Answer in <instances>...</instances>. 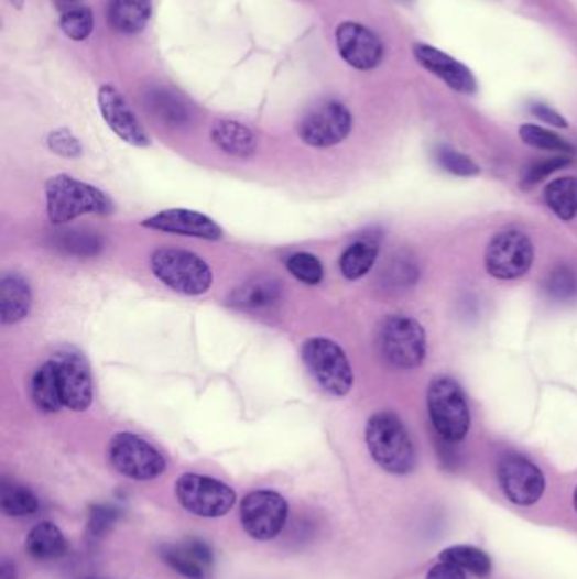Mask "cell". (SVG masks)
I'll return each instance as SVG.
<instances>
[{
    "mask_svg": "<svg viewBox=\"0 0 577 579\" xmlns=\"http://www.w3.org/2000/svg\"><path fill=\"white\" fill-rule=\"evenodd\" d=\"M366 444L374 461L391 474H406L415 466V448L403 422L391 412L369 418Z\"/></svg>",
    "mask_w": 577,
    "mask_h": 579,
    "instance_id": "1",
    "label": "cell"
},
{
    "mask_svg": "<svg viewBox=\"0 0 577 579\" xmlns=\"http://www.w3.org/2000/svg\"><path fill=\"white\" fill-rule=\"evenodd\" d=\"M46 206L53 225H65L85 214L112 212V203L102 190L68 175L53 176L46 184Z\"/></svg>",
    "mask_w": 577,
    "mask_h": 579,
    "instance_id": "2",
    "label": "cell"
},
{
    "mask_svg": "<svg viewBox=\"0 0 577 579\" xmlns=\"http://www.w3.org/2000/svg\"><path fill=\"white\" fill-rule=\"evenodd\" d=\"M428 414L434 429L447 443H459L468 436L471 412L465 392L450 378H435L428 386Z\"/></svg>",
    "mask_w": 577,
    "mask_h": 579,
    "instance_id": "3",
    "label": "cell"
},
{
    "mask_svg": "<svg viewBox=\"0 0 577 579\" xmlns=\"http://www.w3.org/2000/svg\"><path fill=\"white\" fill-rule=\"evenodd\" d=\"M151 270L160 282L183 295H202L213 285V270L190 251L163 248L151 258Z\"/></svg>",
    "mask_w": 577,
    "mask_h": 579,
    "instance_id": "4",
    "label": "cell"
},
{
    "mask_svg": "<svg viewBox=\"0 0 577 579\" xmlns=\"http://www.w3.org/2000/svg\"><path fill=\"white\" fill-rule=\"evenodd\" d=\"M378 348L391 367L399 370L418 368L427 352L424 327L410 317H388L378 330Z\"/></svg>",
    "mask_w": 577,
    "mask_h": 579,
    "instance_id": "5",
    "label": "cell"
},
{
    "mask_svg": "<svg viewBox=\"0 0 577 579\" xmlns=\"http://www.w3.org/2000/svg\"><path fill=\"white\" fill-rule=\"evenodd\" d=\"M305 367L315 382L329 395L344 396L355 385V373L348 356L337 342L326 338L308 339L302 348Z\"/></svg>",
    "mask_w": 577,
    "mask_h": 579,
    "instance_id": "6",
    "label": "cell"
},
{
    "mask_svg": "<svg viewBox=\"0 0 577 579\" xmlns=\"http://www.w3.org/2000/svg\"><path fill=\"white\" fill-rule=\"evenodd\" d=\"M110 465L131 480L150 481L165 473L166 461L154 446L131 433L113 436L109 444Z\"/></svg>",
    "mask_w": 577,
    "mask_h": 579,
    "instance_id": "7",
    "label": "cell"
},
{
    "mask_svg": "<svg viewBox=\"0 0 577 579\" xmlns=\"http://www.w3.org/2000/svg\"><path fill=\"white\" fill-rule=\"evenodd\" d=\"M176 496L183 509L197 517H222L236 503L232 488L202 474H183L176 483Z\"/></svg>",
    "mask_w": 577,
    "mask_h": 579,
    "instance_id": "8",
    "label": "cell"
},
{
    "mask_svg": "<svg viewBox=\"0 0 577 579\" xmlns=\"http://www.w3.org/2000/svg\"><path fill=\"white\" fill-rule=\"evenodd\" d=\"M534 244L520 231H504L494 236L487 248L485 264L497 280H516L534 263Z\"/></svg>",
    "mask_w": 577,
    "mask_h": 579,
    "instance_id": "9",
    "label": "cell"
},
{
    "mask_svg": "<svg viewBox=\"0 0 577 579\" xmlns=\"http://www.w3.org/2000/svg\"><path fill=\"white\" fill-rule=\"evenodd\" d=\"M288 518V503L280 493L252 492L242 500L241 522L252 539L271 540L279 536Z\"/></svg>",
    "mask_w": 577,
    "mask_h": 579,
    "instance_id": "10",
    "label": "cell"
},
{
    "mask_svg": "<svg viewBox=\"0 0 577 579\" xmlns=\"http://www.w3.org/2000/svg\"><path fill=\"white\" fill-rule=\"evenodd\" d=\"M352 116L348 107L336 100L320 103L300 122L298 134L308 146L329 148L349 136Z\"/></svg>",
    "mask_w": 577,
    "mask_h": 579,
    "instance_id": "11",
    "label": "cell"
},
{
    "mask_svg": "<svg viewBox=\"0 0 577 579\" xmlns=\"http://www.w3.org/2000/svg\"><path fill=\"white\" fill-rule=\"evenodd\" d=\"M498 480L504 496L515 505H534L544 495V473L523 456H504L498 465Z\"/></svg>",
    "mask_w": 577,
    "mask_h": 579,
    "instance_id": "12",
    "label": "cell"
},
{
    "mask_svg": "<svg viewBox=\"0 0 577 579\" xmlns=\"http://www.w3.org/2000/svg\"><path fill=\"white\" fill-rule=\"evenodd\" d=\"M63 405L75 412L87 411L94 400L90 367L77 351H63L55 358Z\"/></svg>",
    "mask_w": 577,
    "mask_h": 579,
    "instance_id": "13",
    "label": "cell"
},
{
    "mask_svg": "<svg viewBox=\"0 0 577 579\" xmlns=\"http://www.w3.org/2000/svg\"><path fill=\"white\" fill-rule=\"evenodd\" d=\"M337 50L356 70H373L383 59L380 37L359 22H342L336 31Z\"/></svg>",
    "mask_w": 577,
    "mask_h": 579,
    "instance_id": "14",
    "label": "cell"
},
{
    "mask_svg": "<svg viewBox=\"0 0 577 579\" xmlns=\"http://www.w3.org/2000/svg\"><path fill=\"white\" fill-rule=\"evenodd\" d=\"M99 107L104 121L109 124L122 141L135 148L150 146V138L141 122L135 118L124 97L109 85L99 90Z\"/></svg>",
    "mask_w": 577,
    "mask_h": 579,
    "instance_id": "15",
    "label": "cell"
},
{
    "mask_svg": "<svg viewBox=\"0 0 577 579\" xmlns=\"http://www.w3.org/2000/svg\"><path fill=\"white\" fill-rule=\"evenodd\" d=\"M144 228L185 238L217 241L222 238V229L209 216L188 209H168L144 220Z\"/></svg>",
    "mask_w": 577,
    "mask_h": 579,
    "instance_id": "16",
    "label": "cell"
},
{
    "mask_svg": "<svg viewBox=\"0 0 577 579\" xmlns=\"http://www.w3.org/2000/svg\"><path fill=\"white\" fill-rule=\"evenodd\" d=\"M413 55L424 66L425 70L432 72L435 77L440 78L456 92L471 96L478 90L475 75L468 66L465 63L457 62L447 53L434 48L431 44L417 43L413 46Z\"/></svg>",
    "mask_w": 577,
    "mask_h": 579,
    "instance_id": "17",
    "label": "cell"
},
{
    "mask_svg": "<svg viewBox=\"0 0 577 579\" xmlns=\"http://www.w3.org/2000/svg\"><path fill=\"white\" fill-rule=\"evenodd\" d=\"M161 558L173 571L179 572L188 579H207L213 575L214 556L207 544L198 539L183 540V543L166 546Z\"/></svg>",
    "mask_w": 577,
    "mask_h": 579,
    "instance_id": "18",
    "label": "cell"
},
{
    "mask_svg": "<svg viewBox=\"0 0 577 579\" xmlns=\"http://www.w3.org/2000/svg\"><path fill=\"white\" fill-rule=\"evenodd\" d=\"M33 292L24 276L4 275L0 283V319L4 326L21 323L30 316Z\"/></svg>",
    "mask_w": 577,
    "mask_h": 579,
    "instance_id": "19",
    "label": "cell"
},
{
    "mask_svg": "<svg viewBox=\"0 0 577 579\" xmlns=\"http://www.w3.org/2000/svg\"><path fill=\"white\" fill-rule=\"evenodd\" d=\"M282 285L274 278H252L236 288L229 297V305L241 310H261L282 301Z\"/></svg>",
    "mask_w": 577,
    "mask_h": 579,
    "instance_id": "20",
    "label": "cell"
},
{
    "mask_svg": "<svg viewBox=\"0 0 577 579\" xmlns=\"http://www.w3.org/2000/svg\"><path fill=\"white\" fill-rule=\"evenodd\" d=\"M31 398L34 405L46 414H56L59 408L65 407L55 360L44 363L34 373L33 382H31Z\"/></svg>",
    "mask_w": 577,
    "mask_h": 579,
    "instance_id": "21",
    "label": "cell"
},
{
    "mask_svg": "<svg viewBox=\"0 0 577 579\" xmlns=\"http://www.w3.org/2000/svg\"><path fill=\"white\" fill-rule=\"evenodd\" d=\"M213 141L230 156L248 159L257 151V138L246 125L236 121H217L213 125Z\"/></svg>",
    "mask_w": 577,
    "mask_h": 579,
    "instance_id": "22",
    "label": "cell"
},
{
    "mask_svg": "<svg viewBox=\"0 0 577 579\" xmlns=\"http://www.w3.org/2000/svg\"><path fill=\"white\" fill-rule=\"evenodd\" d=\"M151 18V0H110L109 21L113 30L135 34Z\"/></svg>",
    "mask_w": 577,
    "mask_h": 579,
    "instance_id": "23",
    "label": "cell"
},
{
    "mask_svg": "<svg viewBox=\"0 0 577 579\" xmlns=\"http://www.w3.org/2000/svg\"><path fill=\"white\" fill-rule=\"evenodd\" d=\"M26 550L37 561H52L66 553V540L55 524L41 522L28 534Z\"/></svg>",
    "mask_w": 577,
    "mask_h": 579,
    "instance_id": "24",
    "label": "cell"
},
{
    "mask_svg": "<svg viewBox=\"0 0 577 579\" xmlns=\"http://www.w3.org/2000/svg\"><path fill=\"white\" fill-rule=\"evenodd\" d=\"M545 203L559 219L573 220L577 216V178L566 176L548 184Z\"/></svg>",
    "mask_w": 577,
    "mask_h": 579,
    "instance_id": "25",
    "label": "cell"
},
{
    "mask_svg": "<svg viewBox=\"0 0 577 579\" xmlns=\"http://www.w3.org/2000/svg\"><path fill=\"white\" fill-rule=\"evenodd\" d=\"M378 258V247L373 242L358 241L344 251L340 256V272L348 280H359L368 275Z\"/></svg>",
    "mask_w": 577,
    "mask_h": 579,
    "instance_id": "26",
    "label": "cell"
},
{
    "mask_svg": "<svg viewBox=\"0 0 577 579\" xmlns=\"http://www.w3.org/2000/svg\"><path fill=\"white\" fill-rule=\"evenodd\" d=\"M37 499L24 484L4 481L0 488V509L9 517H24L37 510Z\"/></svg>",
    "mask_w": 577,
    "mask_h": 579,
    "instance_id": "27",
    "label": "cell"
},
{
    "mask_svg": "<svg viewBox=\"0 0 577 579\" xmlns=\"http://www.w3.org/2000/svg\"><path fill=\"white\" fill-rule=\"evenodd\" d=\"M440 561L450 562L462 571L472 572L479 578H485L491 571V559L488 558V554L471 546L449 547L440 554Z\"/></svg>",
    "mask_w": 577,
    "mask_h": 579,
    "instance_id": "28",
    "label": "cell"
},
{
    "mask_svg": "<svg viewBox=\"0 0 577 579\" xmlns=\"http://www.w3.org/2000/svg\"><path fill=\"white\" fill-rule=\"evenodd\" d=\"M148 106L157 119L168 124L178 125L188 121L187 106L168 90H151L148 94Z\"/></svg>",
    "mask_w": 577,
    "mask_h": 579,
    "instance_id": "29",
    "label": "cell"
},
{
    "mask_svg": "<svg viewBox=\"0 0 577 579\" xmlns=\"http://www.w3.org/2000/svg\"><path fill=\"white\" fill-rule=\"evenodd\" d=\"M520 138L523 143L538 150L552 151V153L566 154L569 156L574 148L567 143L563 138L557 136L556 132L548 131V129L541 128L535 124H523L520 128Z\"/></svg>",
    "mask_w": 577,
    "mask_h": 579,
    "instance_id": "30",
    "label": "cell"
},
{
    "mask_svg": "<svg viewBox=\"0 0 577 579\" xmlns=\"http://www.w3.org/2000/svg\"><path fill=\"white\" fill-rule=\"evenodd\" d=\"M56 248L63 253L75 254V256H94L102 248L99 236L88 232L72 231L58 234Z\"/></svg>",
    "mask_w": 577,
    "mask_h": 579,
    "instance_id": "31",
    "label": "cell"
},
{
    "mask_svg": "<svg viewBox=\"0 0 577 579\" xmlns=\"http://www.w3.org/2000/svg\"><path fill=\"white\" fill-rule=\"evenodd\" d=\"M417 263L409 256H396L384 270L383 280L391 288H409L417 282Z\"/></svg>",
    "mask_w": 577,
    "mask_h": 579,
    "instance_id": "32",
    "label": "cell"
},
{
    "mask_svg": "<svg viewBox=\"0 0 577 579\" xmlns=\"http://www.w3.org/2000/svg\"><path fill=\"white\" fill-rule=\"evenodd\" d=\"M288 272L305 285H317L324 278L320 261L311 253H296L286 263Z\"/></svg>",
    "mask_w": 577,
    "mask_h": 579,
    "instance_id": "33",
    "label": "cell"
},
{
    "mask_svg": "<svg viewBox=\"0 0 577 579\" xmlns=\"http://www.w3.org/2000/svg\"><path fill=\"white\" fill-rule=\"evenodd\" d=\"M63 33L74 41L87 40L94 30V15L87 8L72 9L65 12L59 21Z\"/></svg>",
    "mask_w": 577,
    "mask_h": 579,
    "instance_id": "34",
    "label": "cell"
},
{
    "mask_svg": "<svg viewBox=\"0 0 577 579\" xmlns=\"http://www.w3.org/2000/svg\"><path fill=\"white\" fill-rule=\"evenodd\" d=\"M569 163V156H566V154H559V156H552V159L532 163V165L525 170V173H523L522 187L529 188L541 184V182L545 181L552 173L559 172L560 168H566Z\"/></svg>",
    "mask_w": 577,
    "mask_h": 579,
    "instance_id": "35",
    "label": "cell"
},
{
    "mask_svg": "<svg viewBox=\"0 0 577 579\" xmlns=\"http://www.w3.org/2000/svg\"><path fill=\"white\" fill-rule=\"evenodd\" d=\"M438 165L443 166L447 172L457 176H475L479 173V166L468 159L466 154L457 153V151L443 148L437 153Z\"/></svg>",
    "mask_w": 577,
    "mask_h": 579,
    "instance_id": "36",
    "label": "cell"
},
{
    "mask_svg": "<svg viewBox=\"0 0 577 579\" xmlns=\"http://www.w3.org/2000/svg\"><path fill=\"white\" fill-rule=\"evenodd\" d=\"M577 280L569 266H557L547 276V292L554 298H569L576 294Z\"/></svg>",
    "mask_w": 577,
    "mask_h": 579,
    "instance_id": "37",
    "label": "cell"
},
{
    "mask_svg": "<svg viewBox=\"0 0 577 579\" xmlns=\"http://www.w3.org/2000/svg\"><path fill=\"white\" fill-rule=\"evenodd\" d=\"M48 146L53 153L59 154L63 159H78L81 154L80 141L66 129L52 132L48 138Z\"/></svg>",
    "mask_w": 577,
    "mask_h": 579,
    "instance_id": "38",
    "label": "cell"
},
{
    "mask_svg": "<svg viewBox=\"0 0 577 579\" xmlns=\"http://www.w3.org/2000/svg\"><path fill=\"white\" fill-rule=\"evenodd\" d=\"M532 114L535 116V118L541 119V121L547 122V124L554 125V128H563L566 129L567 121L563 118V116L557 112V110L552 109V107L544 106V103H534L532 106Z\"/></svg>",
    "mask_w": 577,
    "mask_h": 579,
    "instance_id": "39",
    "label": "cell"
},
{
    "mask_svg": "<svg viewBox=\"0 0 577 579\" xmlns=\"http://www.w3.org/2000/svg\"><path fill=\"white\" fill-rule=\"evenodd\" d=\"M427 579H466V572L450 562L440 561L428 571Z\"/></svg>",
    "mask_w": 577,
    "mask_h": 579,
    "instance_id": "40",
    "label": "cell"
},
{
    "mask_svg": "<svg viewBox=\"0 0 577 579\" xmlns=\"http://www.w3.org/2000/svg\"><path fill=\"white\" fill-rule=\"evenodd\" d=\"M0 579H15V566H12L11 562H2V568H0Z\"/></svg>",
    "mask_w": 577,
    "mask_h": 579,
    "instance_id": "41",
    "label": "cell"
},
{
    "mask_svg": "<svg viewBox=\"0 0 577 579\" xmlns=\"http://www.w3.org/2000/svg\"><path fill=\"white\" fill-rule=\"evenodd\" d=\"M12 6H15V8L21 9L22 4H24V0H9Z\"/></svg>",
    "mask_w": 577,
    "mask_h": 579,
    "instance_id": "42",
    "label": "cell"
},
{
    "mask_svg": "<svg viewBox=\"0 0 577 579\" xmlns=\"http://www.w3.org/2000/svg\"><path fill=\"white\" fill-rule=\"evenodd\" d=\"M574 509H576V512H577V488H576V492H574Z\"/></svg>",
    "mask_w": 577,
    "mask_h": 579,
    "instance_id": "43",
    "label": "cell"
},
{
    "mask_svg": "<svg viewBox=\"0 0 577 579\" xmlns=\"http://www.w3.org/2000/svg\"><path fill=\"white\" fill-rule=\"evenodd\" d=\"M87 579H99V578H87Z\"/></svg>",
    "mask_w": 577,
    "mask_h": 579,
    "instance_id": "44",
    "label": "cell"
}]
</instances>
